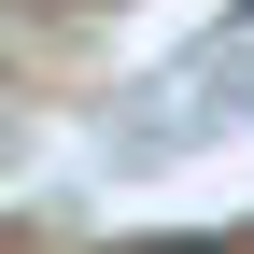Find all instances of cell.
Segmentation results:
<instances>
[{
    "label": "cell",
    "instance_id": "6da1fadb",
    "mask_svg": "<svg viewBox=\"0 0 254 254\" xmlns=\"http://www.w3.org/2000/svg\"><path fill=\"white\" fill-rule=\"evenodd\" d=\"M127 254H240V240H127Z\"/></svg>",
    "mask_w": 254,
    "mask_h": 254
}]
</instances>
